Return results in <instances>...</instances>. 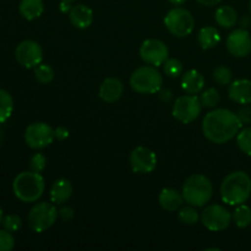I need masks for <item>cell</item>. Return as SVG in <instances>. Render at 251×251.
Segmentation results:
<instances>
[{
    "mask_svg": "<svg viewBox=\"0 0 251 251\" xmlns=\"http://www.w3.org/2000/svg\"><path fill=\"white\" fill-rule=\"evenodd\" d=\"M243 123L232 110L220 108L208 112L202 120V132L208 141L222 145L230 141L242 130Z\"/></svg>",
    "mask_w": 251,
    "mask_h": 251,
    "instance_id": "cell-1",
    "label": "cell"
},
{
    "mask_svg": "<svg viewBox=\"0 0 251 251\" xmlns=\"http://www.w3.org/2000/svg\"><path fill=\"white\" fill-rule=\"evenodd\" d=\"M221 199L229 206L245 203L251 195V178L243 171L228 174L221 184Z\"/></svg>",
    "mask_w": 251,
    "mask_h": 251,
    "instance_id": "cell-2",
    "label": "cell"
},
{
    "mask_svg": "<svg viewBox=\"0 0 251 251\" xmlns=\"http://www.w3.org/2000/svg\"><path fill=\"white\" fill-rule=\"evenodd\" d=\"M46 189V181L41 173L33 171L17 174L12 183L15 196L25 203H32L42 198Z\"/></svg>",
    "mask_w": 251,
    "mask_h": 251,
    "instance_id": "cell-3",
    "label": "cell"
},
{
    "mask_svg": "<svg viewBox=\"0 0 251 251\" xmlns=\"http://www.w3.org/2000/svg\"><path fill=\"white\" fill-rule=\"evenodd\" d=\"M184 201L194 207H202L207 205L213 195V186L210 179L203 174H193L183 185Z\"/></svg>",
    "mask_w": 251,
    "mask_h": 251,
    "instance_id": "cell-4",
    "label": "cell"
},
{
    "mask_svg": "<svg viewBox=\"0 0 251 251\" xmlns=\"http://www.w3.org/2000/svg\"><path fill=\"white\" fill-rule=\"evenodd\" d=\"M130 87L141 95H153L159 92L163 85V76L156 66L145 65L137 68L130 76Z\"/></svg>",
    "mask_w": 251,
    "mask_h": 251,
    "instance_id": "cell-5",
    "label": "cell"
},
{
    "mask_svg": "<svg viewBox=\"0 0 251 251\" xmlns=\"http://www.w3.org/2000/svg\"><path fill=\"white\" fill-rule=\"evenodd\" d=\"M164 26L169 33L178 38H184L193 33L195 28V19L189 10L176 6L164 16Z\"/></svg>",
    "mask_w": 251,
    "mask_h": 251,
    "instance_id": "cell-6",
    "label": "cell"
},
{
    "mask_svg": "<svg viewBox=\"0 0 251 251\" xmlns=\"http://www.w3.org/2000/svg\"><path fill=\"white\" fill-rule=\"evenodd\" d=\"M56 205L53 202H38L31 208L28 213V226L33 232L43 233L48 230L55 223L59 216V211L56 210Z\"/></svg>",
    "mask_w": 251,
    "mask_h": 251,
    "instance_id": "cell-7",
    "label": "cell"
},
{
    "mask_svg": "<svg viewBox=\"0 0 251 251\" xmlns=\"http://www.w3.org/2000/svg\"><path fill=\"white\" fill-rule=\"evenodd\" d=\"M201 110L202 104L200 97L196 95H185L176 98L172 109V115L181 124H190L200 117Z\"/></svg>",
    "mask_w": 251,
    "mask_h": 251,
    "instance_id": "cell-8",
    "label": "cell"
},
{
    "mask_svg": "<svg viewBox=\"0 0 251 251\" xmlns=\"http://www.w3.org/2000/svg\"><path fill=\"white\" fill-rule=\"evenodd\" d=\"M25 142L33 150H42L50 146L54 139V129L43 122L32 123L25 130Z\"/></svg>",
    "mask_w": 251,
    "mask_h": 251,
    "instance_id": "cell-9",
    "label": "cell"
},
{
    "mask_svg": "<svg viewBox=\"0 0 251 251\" xmlns=\"http://www.w3.org/2000/svg\"><path fill=\"white\" fill-rule=\"evenodd\" d=\"M232 220V213L218 203L205 207L200 215L201 223L211 232H221L227 229Z\"/></svg>",
    "mask_w": 251,
    "mask_h": 251,
    "instance_id": "cell-10",
    "label": "cell"
},
{
    "mask_svg": "<svg viewBox=\"0 0 251 251\" xmlns=\"http://www.w3.org/2000/svg\"><path fill=\"white\" fill-rule=\"evenodd\" d=\"M15 58L17 63L26 69H34L43 60V49L32 39H26L19 43L15 49Z\"/></svg>",
    "mask_w": 251,
    "mask_h": 251,
    "instance_id": "cell-11",
    "label": "cell"
},
{
    "mask_svg": "<svg viewBox=\"0 0 251 251\" xmlns=\"http://www.w3.org/2000/svg\"><path fill=\"white\" fill-rule=\"evenodd\" d=\"M168 47L159 39H146L142 42L141 47H140V56L142 60L149 65L156 66V68L163 65L168 59Z\"/></svg>",
    "mask_w": 251,
    "mask_h": 251,
    "instance_id": "cell-12",
    "label": "cell"
},
{
    "mask_svg": "<svg viewBox=\"0 0 251 251\" xmlns=\"http://www.w3.org/2000/svg\"><path fill=\"white\" fill-rule=\"evenodd\" d=\"M129 162L134 173L149 174L156 169L157 154L147 147L139 146L131 151Z\"/></svg>",
    "mask_w": 251,
    "mask_h": 251,
    "instance_id": "cell-13",
    "label": "cell"
},
{
    "mask_svg": "<svg viewBox=\"0 0 251 251\" xmlns=\"http://www.w3.org/2000/svg\"><path fill=\"white\" fill-rule=\"evenodd\" d=\"M228 51L235 58H245L251 53V36L245 28L230 32L226 41Z\"/></svg>",
    "mask_w": 251,
    "mask_h": 251,
    "instance_id": "cell-14",
    "label": "cell"
},
{
    "mask_svg": "<svg viewBox=\"0 0 251 251\" xmlns=\"http://www.w3.org/2000/svg\"><path fill=\"white\" fill-rule=\"evenodd\" d=\"M124 93V85L117 77H107L100 83L98 96L105 103H114L122 98Z\"/></svg>",
    "mask_w": 251,
    "mask_h": 251,
    "instance_id": "cell-15",
    "label": "cell"
},
{
    "mask_svg": "<svg viewBox=\"0 0 251 251\" xmlns=\"http://www.w3.org/2000/svg\"><path fill=\"white\" fill-rule=\"evenodd\" d=\"M228 96L239 104H251V80L239 78L232 81L228 88Z\"/></svg>",
    "mask_w": 251,
    "mask_h": 251,
    "instance_id": "cell-16",
    "label": "cell"
},
{
    "mask_svg": "<svg viewBox=\"0 0 251 251\" xmlns=\"http://www.w3.org/2000/svg\"><path fill=\"white\" fill-rule=\"evenodd\" d=\"M69 19H70L71 25L74 27L78 29H86L92 25L93 11L87 5H74L69 12Z\"/></svg>",
    "mask_w": 251,
    "mask_h": 251,
    "instance_id": "cell-17",
    "label": "cell"
},
{
    "mask_svg": "<svg viewBox=\"0 0 251 251\" xmlns=\"http://www.w3.org/2000/svg\"><path fill=\"white\" fill-rule=\"evenodd\" d=\"M205 87V77L198 70H188L181 75V88L188 95H198L201 93Z\"/></svg>",
    "mask_w": 251,
    "mask_h": 251,
    "instance_id": "cell-18",
    "label": "cell"
},
{
    "mask_svg": "<svg viewBox=\"0 0 251 251\" xmlns=\"http://www.w3.org/2000/svg\"><path fill=\"white\" fill-rule=\"evenodd\" d=\"M158 202L163 210L169 211V212H174V211L179 210L181 207V205H183V194H180L176 189L164 188L159 193Z\"/></svg>",
    "mask_w": 251,
    "mask_h": 251,
    "instance_id": "cell-19",
    "label": "cell"
},
{
    "mask_svg": "<svg viewBox=\"0 0 251 251\" xmlns=\"http://www.w3.org/2000/svg\"><path fill=\"white\" fill-rule=\"evenodd\" d=\"M50 201L54 205H63L73 195V185L68 179H58L50 188Z\"/></svg>",
    "mask_w": 251,
    "mask_h": 251,
    "instance_id": "cell-20",
    "label": "cell"
},
{
    "mask_svg": "<svg viewBox=\"0 0 251 251\" xmlns=\"http://www.w3.org/2000/svg\"><path fill=\"white\" fill-rule=\"evenodd\" d=\"M20 15L27 21H33L42 16L44 11L43 0H21L19 5Z\"/></svg>",
    "mask_w": 251,
    "mask_h": 251,
    "instance_id": "cell-21",
    "label": "cell"
},
{
    "mask_svg": "<svg viewBox=\"0 0 251 251\" xmlns=\"http://www.w3.org/2000/svg\"><path fill=\"white\" fill-rule=\"evenodd\" d=\"M198 42L199 46L201 47V49L208 50V49H212L218 46V43L221 42V34L220 32H218V29L215 28V27H203V28H201L200 32H199Z\"/></svg>",
    "mask_w": 251,
    "mask_h": 251,
    "instance_id": "cell-22",
    "label": "cell"
},
{
    "mask_svg": "<svg viewBox=\"0 0 251 251\" xmlns=\"http://www.w3.org/2000/svg\"><path fill=\"white\" fill-rule=\"evenodd\" d=\"M215 19L218 26L223 28H232L238 22V14L234 7L229 5H222L216 10Z\"/></svg>",
    "mask_w": 251,
    "mask_h": 251,
    "instance_id": "cell-23",
    "label": "cell"
},
{
    "mask_svg": "<svg viewBox=\"0 0 251 251\" xmlns=\"http://www.w3.org/2000/svg\"><path fill=\"white\" fill-rule=\"evenodd\" d=\"M14 112V100L6 90L0 88V124L6 122Z\"/></svg>",
    "mask_w": 251,
    "mask_h": 251,
    "instance_id": "cell-24",
    "label": "cell"
},
{
    "mask_svg": "<svg viewBox=\"0 0 251 251\" xmlns=\"http://www.w3.org/2000/svg\"><path fill=\"white\" fill-rule=\"evenodd\" d=\"M233 221L238 228H247L251 225V207L245 203L238 205L232 215Z\"/></svg>",
    "mask_w": 251,
    "mask_h": 251,
    "instance_id": "cell-25",
    "label": "cell"
},
{
    "mask_svg": "<svg viewBox=\"0 0 251 251\" xmlns=\"http://www.w3.org/2000/svg\"><path fill=\"white\" fill-rule=\"evenodd\" d=\"M54 69L48 64H39L34 68V77L42 85H47V83L51 82L54 80Z\"/></svg>",
    "mask_w": 251,
    "mask_h": 251,
    "instance_id": "cell-26",
    "label": "cell"
},
{
    "mask_svg": "<svg viewBox=\"0 0 251 251\" xmlns=\"http://www.w3.org/2000/svg\"><path fill=\"white\" fill-rule=\"evenodd\" d=\"M178 218L181 223L188 226H193L196 225L200 220V215L198 213V211L195 210V207L191 205L186 206V207H181L179 210L178 213Z\"/></svg>",
    "mask_w": 251,
    "mask_h": 251,
    "instance_id": "cell-27",
    "label": "cell"
},
{
    "mask_svg": "<svg viewBox=\"0 0 251 251\" xmlns=\"http://www.w3.org/2000/svg\"><path fill=\"white\" fill-rule=\"evenodd\" d=\"M220 92L213 87L202 91L200 95V102L205 108H215L220 103Z\"/></svg>",
    "mask_w": 251,
    "mask_h": 251,
    "instance_id": "cell-28",
    "label": "cell"
},
{
    "mask_svg": "<svg viewBox=\"0 0 251 251\" xmlns=\"http://www.w3.org/2000/svg\"><path fill=\"white\" fill-rule=\"evenodd\" d=\"M163 69L166 75L172 78L179 77L180 75H183V70H184L183 64H181V61L176 58L167 59L166 63L163 64Z\"/></svg>",
    "mask_w": 251,
    "mask_h": 251,
    "instance_id": "cell-29",
    "label": "cell"
},
{
    "mask_svg": "<svg viewBox=\"0 0 251 251\" xmlns=\"http://www.w3.org/2000/svg\"><path fill=\"white\" fill-rule=\"evenodd\" d=\"M237 144L243 153L251 156V127H245L238 132Z\"/></svg>",
    "mask_w": 251,
    "mask_h": 251,
    "instance_id": "cell-30",
    "label": "cell"
},
{
    "mask_svg": "<svg viewBox=\"0 0 251 251\" xmlns=\"http://www.w3.org/2000/svg\"><path fill=\"white\" fill-rule=\"evenodd\" d=\"M213 78H215L216 82L218 85H230V82L233 81V73L229 68L225 65H220L217 68H215L212 73Z\"/></svg>",
    "mask_w": 251,
    "mask_h": 251,
    "instance_id": "cell-31",
    "label": "cell"
},
{
    "mask_svg": "<svg viewBox=\"0 0 251 251\" xmlns=\"http://www.w3.org/2000/svg\"><path fill=\"white\" fill-rule=\"evenodd\" d=\"M1 225L4 227V229L15 233L19 232L20 228L22 227V220L17 215H7L2 218Z\"/></svg>",
    "mask_w": 251,
    "mask_h": 251,
    "instance_id": "cell-32",
    "label": "cell"
},
{
    "mask_svg": "<svg viewBox=\"0 0 251 251\" xmlns=\"http://www.w3.org/2000/svg\"><path fill=\"white\" fill-rule=\"evenodd\" d=\"M47 167V157L43 153H34L29 159V171L42 173Z\"/></svg>",
    "mask_w": 251,
    "mask_h": 251,
    "instance_id": "cell-33",
    "label": "cell"
},
{
    "mask_svg": "<svg viewBox=\"0 0 251 251\" xmlns=\"http://www.w3.org/2000/svg\"><path fill=\"white\" fill-rule=\"evenodd\" d=\"M15 247L12 233L6 229H0V251H11Z\"/></svg>",
    "mask_w": 251,
    "mask_h": 251,
    "instance_id": "cell-34",
    "label": "cell"
},
{
    "mask_svg": "<svg viewBox=\"0 0 251 251\" xmlns=\"http://www.w3.org/2000/svg\"><path fill=\"white\" fill-rule=\"evenodd\" d=\"M239 119L242 120L243 124H248L251 123V107H244L237 113Z\"/></svg>",
    "mask_w": 251,
    "mask_h": 251,
    "instance_id": "cell-35",
    "label": "cell"
},
{
    "mask_svg": "<svg viewBox=\"0 0 251 251\" xmlns=\"http://www.w3.org/2000/svg\"><path fill=\"white\" fill-rule=\"evenodd\" d=\"M59 216H60L63 221H70L74 217V210L71 207H69V206H65V207L59 210Z\"/></svg>",
    "mask_w": 251,
    "mask_h": 251,
    "instance_id": "cell-36",
    "label": "cell"
},
{
    "mask_svg": "<svg viewBox=\"0 0 251 251\" xmlns=\"http://www.w3.org/2000/svg\"><path fill=\"white\" fill-rule=\"evenodd\" d=\"M54 136H55V139L64 141L69 137V130L64 126H58L56 129H54Z\"/></svg>",
    "mask_w": 251,
    "mask_h": 251,
    "instance_id": "cell-37",
    "label": "cell"
},
{
    "mask_svg": "<svg viewBox=\"0 0 251 251\" xmlns=\"http://www.w3.org/2000/svg\"><path fill=\"white\" fill-rule=\"evenodd\" d=\"M201 5H205V6H215V5L220 4L222 0H198Z\"/></svg>",
    "mask_w": 251,
    "mask_h": 251,
    "instance_id": "cell-38",
    "label": "cell"
},
{
    "mask_svg": "<svg viewBox=\"0 0 251 251\" xmlns=\"http://www.w3.org/2000/svg\"><path fill=\"white\" fill-rule=\"evenodd\" d=\"M70 4H71V2L63 1V0H61V2H60L61 12H64V14H68V12H70L71 7H73V6H70Z\"/></svg>",
    "mask_w": 251,
    "mask_h": 251,
    "instance_id": "cell-39",
    "label": "cell"
},
{
    "mask_svg": "<svg viewBox=\"0 0 251 251\" xmlns=\"http://www.w3.org/2000/svg\"><path fill=\"white\" fill-rule=\"evenodd\" d=\"M168 1L174 6H181L183 4H185L186 0H168Z\"/></svg>",
    "mask_w": 251,
    "mask_h": 251,
    "instance_id": "cell-40",
    "label": "cell"
},
{
    "mask_svg": "<svg viewBox=\"0 0 251 251\" xmlns=\"http://www.w3.org/2000/svg\"><path fill=\"white\" fill-rule=\"evenodd\" d=\"M2 218H4V213H2L1 207H0V225H1V222H2Z\"/></svg>",
    "mask_w": 251,
    "mask_h": 251,
    "instance_id": "cell-41",
    "label": "cell"
},
{
    "mask_svg": "<svg viewBox=\"0 0 251 251\" xmlns=\"http://www.w3.org/2000/svg\"><path fill=\"white\" fill-rule=\"evenodd\" d=\"M1 141H2V135H1V130H0V146H1Z\"/></svg>",
    "mask_w": 251,
    "mask_h": 251,
    "instance_id": "cell-42",
    "label": "cell"
},
{
    "mask_svg": "<svg viewBox=\"0 0 251 251\" xmlns=\"http://www.w3.org/2000/svg\"><path fill=\"white\" fill-rule=\"evenodd\" d=\"M249 11H250V15H251V0H250V2H249Z\"/></svg>",
    "mask_w": 251,
    "mask_h": 251,
    "instance_id": "cell-43",
    "label": "cell"
},
{
    "mask_svg": "<svg viewBox=\"0 0 251 251\" xmlns=\"http://www.w3.org/2000/svg\"><path fill=\"white\" fill-rule=\"evenodd\" d=\"M63 1H68V2H73V1H75V0H63Z\"/></svg>",
    "mask_w": 251,
    "mask_h": 251,
    "instance_id": "cell-44",
    "label": "cell"
}]
</instances>
